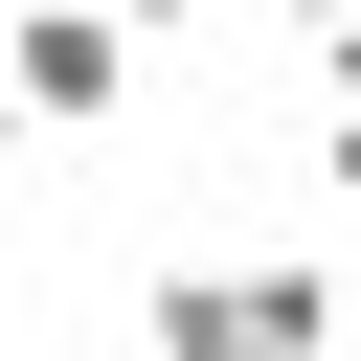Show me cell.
<instances>
[{
    "instance_id": "obj_6",
    "label": "cell",
    "mask_w": 361,
    "mask_h": 361,
    "mask_svg": "<svg viewBox=\"0 0 361 361\" xmlns=\"http://www.w3.org/2000/svg\"><path fill=\"white\" fill-rule=\"evenodd\" d=\"M271 23H293V45H316V23H338V0H271Z\"/></svg>"
},
{
    "instance_id": "obj_1",
    "label": "cell",
    "mask_w": 361,
    "mask_h": 361,
    "mask_svg": "<svg viewBox=\"0 0 361 361\" xmlns=\"http://www.w3.org/2000/svg\"><path fill=\"white\" fill-rule=\"evenodd\" d=\"M158 361H338V271H158Z\"/></svg>"
},
{
    "instance_id": "obj_5",
    "label": "cell",
    "mask_w": 361,
    "mask_h": 361,
    "mask_svg": "<svg viewBox=\"0 0 361 361\" xmlns=\"http://www.w3.org/2000/svg\"><path fill=\"white\" fill-rule=\"evenodd\" d=\"M113 23H135V45H180V23H203V0H113Z\"/></svg>"
},
{
    "instance_id": "obj_3",
    "label": "cell",
    "mask_w": 361,
    "mask_h": 361,
    "mask_svg": "<svg viewBox=\"0 0 361 361\" xmlns=\"http://www.w3.org/2000/svg\"><path fill=\"white\" fill-rule=\"evenodd\" d=\"M316 180H338V203H361V90H338V135H316Z\"/></svg>"
},
{
    "instance_id": "obj_7",
    "label": "cell",
    "mask_w": 361,
    "mask_h": 361,
    "mask_svg": "<svg viewBox=\"0 0 361 361\" xmlns=\"http://www.w3.org/2000/svg\"><path fill=\"white\" fill-rule=\"evenodd\" d=\"M0 180H23V90H0Z\"/></svg>"
},
{
    "instance_id": "obj_2",
    "label": "cell",
    "mask_w": 361,
    "mask_h": 361,
    "mask_svg": "<svg viewBox=\"0 0 361 361\" xmlns=\"http://www.w3.org/2000/svg\"><path fill=\"white\" fill-rule=\"evenodd\" d=\"M0 90H23V135H90L135 90V23L113 0H0Z\"/></svg>"
},
{
    "instance_id": "obj_4",
    "label": "cell",
    "mask_w": 361,
    "mask_h": 361,
    "mask_svg": "<svg viewBox=\"0 0 361 361\" xmlns=\"http://www.w3.org/2000/svg\"><path fill=\"white\" fill-rule=\"evenodd\" d=\"M316 68H338V90H361V0H338V23H316Z\"/></svg>"
}]
</instances>
